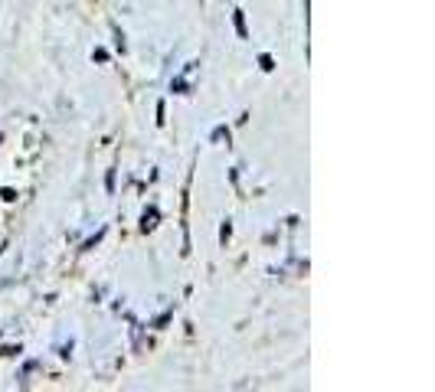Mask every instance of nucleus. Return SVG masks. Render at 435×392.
Listing matches in <instances>:
<instances>
[]
</instances>
